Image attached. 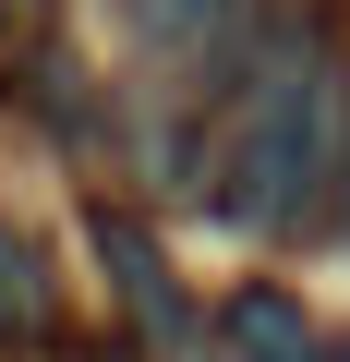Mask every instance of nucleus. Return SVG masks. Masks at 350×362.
<instances>
[{"instance_id": "1", "label": "nucleus", "mask_w": 350, "mask_h": 362, "mask_svg": "<svg viewBox=\"0 0 350 362\" xmlns=\"http://www.w3.org/2000/svg\"><path fill=\"white\" fill-rule=\"evenodd\" d=\"M314 181H326V37L266 25L218 133H206V206L230 230H290Z\"/></svg>"}, {"instance_id": "2", "label": "nucleus", "mask_w": 350, "mask_h": 362, "mask_svg": "<svg viewBox=\"0 0 350 362\" xmlns=\"http://www.w3.org/2000/svg\"><path fill=\"white\" fill-rule=\"evenodd\" d=\"M61 338V278H49V242L25 218H0V350H49Z\"/></svg>"}, {"instance_id": "3", "label": "nucleus", "mask_w": 350, "mask_h": 362, "mask_svg": "<svg viewBox=\"0 0 350 362\" xmlns=\"http://www.w3.org/2000/svg\"><path fill=\"white\" fill-rule=\"evenodd\" d=\"M97 254H109V278H121V302L157 326V338H182V290H169V266H157V242L121 218V206H97Z\"/></svg>"}, {"instance_id": "4", "label": "nucleus", "mask_w": 350, "mask_h": 362, "mask_svg": "<svg viewBox=\"0 0 350 362\" xmlns=\"http://www.w3.org/2000/svg\"><path fill=\"white\" fill-rule=\"evenodd\" d=\"M230 338H242V362H326L290 290H242V302H230Z\"/></svg>"}, {"instance_id": "5", "label": "nucleus", "mask_w": 350, "mask_h": 362, "mask_svg": "<svg viewBox=\"0 0 350 362\" xmlns=\"http://www.w3.org/2000/svg\"><path fill=\"white\" fill-rule=\"evenodd\" d=\"M0 13H13V25H25V37H37V25H49V0H0Z\"/></svg>"}, {"instance_id": "6", "label": "nucleus", "mask_w": 350, "mask_h": 362, "mask_svg": "<svg viewBox=\"0 0 350 362\" xmlns=\"http://www.w3.org/2000/svg\"><path fill=\"white\" fill-rule=\"evenodd\" d=\"M326 230H338V242H350V157H338V218H326Z\"/></svg>"}, {"instance_id": "7", "label": "nucleus", "mask_w": 350, "mask_h": 362, "mask_svg": "<svg viewBox=\"0 0 350 362\" xmlns=\"http://www.w3.org/2000/svg\"><path fill=\"white\" fill-rule=\"evenodd\" d=\"M13 49H25V25H13V13H0V73H13Z\"/></svg>"}]
</instances>
